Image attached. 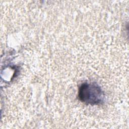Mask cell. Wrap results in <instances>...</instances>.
Returning a JSON list of instances; mask_svg holds the SVG:
<instances>
[{"label":"cell","instance_id":"cell-1","mask_svg":"<svg viewBox=\"0 0 129 129\" xmlns=\"http://www.w3.org/2000/svg\"><path fill=\"white\" fill-rule=\"evenodd\" d=\"M104 97L103 92L100 87L94 83L82 84L79 90V98L86 104H100L103 101Z\"/></svg>","mask_w":129,"mask_h":129}]
</instances>
